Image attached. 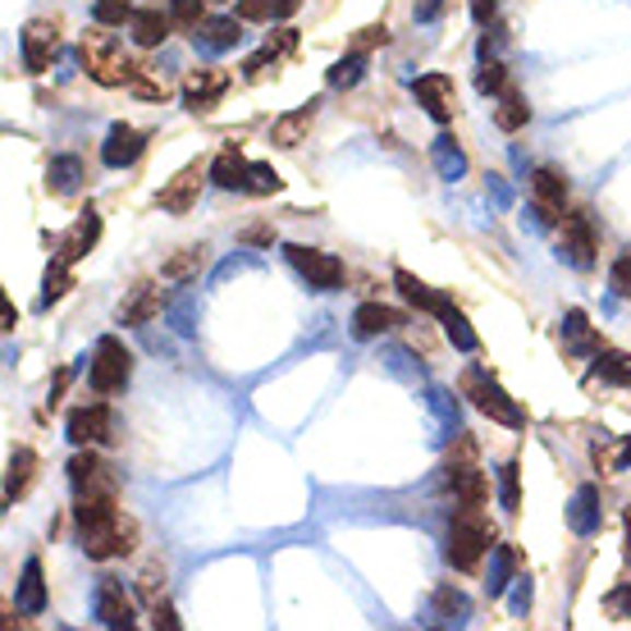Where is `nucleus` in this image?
<instances>
[{
    "label": "nucleus",
    "mask_w": 631,
    "mask_h": 631,
    "mask_svg": "<svg viewBox=\"0 0 631 631\" xmlns=\"http://www.w3.org/2000/svg\"><path fill=\"white\" fill-rule=\"evenodd\" d=\"M243 243H257V247H270V243H274V230H270V224H257V230H247V234H243Z\"/></svg>",
    "instance_id": "obj_54"
},
{
    "label": "nucleus",
    "mask_w": 631,
    "mask_h": 631,
    "mask_svg": "<svg viewBox=\"0 0 631 631\" xmlns=\"http://www.w3.org/2000/svg\"><path fill=\"white\" fill-rule=\"evenodd\" d=\"M92 14H96L101 28H124V23L133 19V5H129V0H96Z\"/></svg>",
    "instance_id": "obj_43"
},
{
    "label": "nucleus",
    "mask_w": 631,
    "mask_h": 631,
    "mask_svg": "<svg viewBox=\"0 0 631 631\" xmlns=\"http://www.w3.org/2000/svg\"><path fill=\"white\" fill-rule=\"evenodd\" d=\"M83 184V161L79 156H50L46 165V188L56 192V197H69V192H79Z\"/></svg>",
    "instance_id": "obj_28"
},
{
    "label": "nucleus",
    "mask_w": 631,
    "mask_h": 631,
    "mask_svg": "<svg viewBox=\"0 0 631 631\" xmlns=\"http://www.w3.org/2000/svg\"><path fill=\"white\" fill-rule=\"evenodd\" d=\"M280 188H284V179H280V170H274V165H266V161L247 165V188H243V192H252V197H270V192H280Z\"/></svg>",
    "instance_id": "obj_41"
},
{
    "label": "nucleus",
    "mask_w": 631,
    "mask_h": 631,
    "mask_svg": "<svg viewBox=\"0 0 631 631\" xmlns=\"http://www.w3.org/2000/svg\"><path fill=\"white\" fill-rule=\"evenodd\" d=\"M243 23H270L274 19V0H238V10H234Z\"/></svg>",
    "instance_id": "obj_44"
},
{
    "label": "nucleus",
    "mask_w": 631,
    "mask_h": 631,
    "mask_svg": "<svg viewBox=\"0 0 631 631\" xmlns=\"http://www.w3.org/2000/svg\"><path fill=\"white\" fill-rule=\"evenodd\" d=\"M129 87H133L138 96H147V101H165V96H170V87H165L161 79H147V69H138V79H133Z\"/></svg>",
    "instance_id": "obj_49"
},
{
    "label": "nucleus",
    "mask_w": 631,
    "mask_h": 631,
    "mask_svg": "<svg viewBox=\"0 0 631 631\" xmlns=\"http://www.w3.org/2000/svg\"><path fill=\"white\" fill-rule=\"evenodd\" d=\"M402 316L394 307H385V302H362L358 312H352V339H381L389 330H398Z\"/></svg>",
    "instance_id": "obj_19"
},
{
    "label": "nucleus",
    "mask_w": 631,
    "mask_h": 631,
    "mask_svg": "<svg viewBox=\"0 0 631 631\" xmlns=\"http://www.w3.org/2000/svg\"><path fill=\"white\" fill-rule=\"evenodd\" d=\"M69 486L73 494H101V490H115V476L110 467L101 463V453H73L69 458Z\"/></svg>",
    "instance_id": "obj_14"
},
{
    "label": "nucleus",
    "mask_w": 631,
    "mask_h": 631,
    "mask_svg": "<svg viewBox=\"0 0 631 631\" xmlns=\"http://www.w3.org/2000/svg\"><path fill=\"white\" fill-rule=\"evenodd\" d=\"M463 394H467V398H471L476 408H481L490 421H499V425H513V431H517V425H526V417H522L517 402L509 398V389L494 385L481 366H467V371H463Z\"/></svg>",
    "instance_id": "obj_4"
},
{
    "label": "nucleus",
    "mask_w": 631,
    "mask_h": 631,
    "mask_svg": "<svg viewBox=\"0 0 631 631\" xmlns=\"http://www.w3.org/2000/svg\"><path fill=\"white\" fill-rule=\"evenodd\" d=\"M142 151H147V133L133 129V124H115V129L106 133V142H101V161H106L110 170H129Z\"/></svg>",
    "instance_id": "obj_15"
},
{
    "label": "nucleus",
    "mask_w": 631,
    "mask_h": 631,
    "mask_svg": "<svg viewBox=\"0 0 631 631\" xmlns=\"http://www.w3.org/2000/svg\"><path fill=\"white\" fill-rule=\"evenodd\" d=\"M431 609H435V618H444V622H467L471 618V604H467V595L458 591V586H440L435 595H431Z\"/></svg>",
    "instance_id": "obj_34"
},
{
    "label": "nucleus",
    "mask_w": 631,
    "mask_h": 631,
    "mask_svg": "<svg viewBox=\"0 0 631 631\" xmlns=\"http://www.w3.org/2000/svg\"><path fill=\"white\" fill-rule=\"evenodd\" d=\"M73 289V274H69V261H50L46 266V274H42V307H56V302L65 297Z\"/></svg>",
    "instance_id": "obj_36"
},
{
    "label": "nucleus",
    "mask_w": 631,
    "mask_h": 631,
    "mask_svg": "<svg viewBox=\"0 0 631 631\" xmlns=\"http://www.w3.org/2000/svg\"><path fill=\"white\" fill-rule=\"evenodd\" d=\"M19 609L23 614H46V582H42V563L28 559L23 563V576H19Z\"/></svg>",
    "instance_id": "obj_29"
},
{
    "label": "nucleus",
    "mask_w": 631,
    "mask_h": 631,
    "mask_svg": "<svg viewBox=\"0 0 631 631\" xmlns=\"http://www.w3.org/2000/svg\"><path fill=\"white\" fill-rule=\"evenodd\" d=\"M65 435H69V444H79V448L106 444V440L115 435V412L106 408V402H87V408H73L69 421H65Z\"/></svg>",
    "instance_id": "obj_7"
},
{
    "label": "nucleus",
    "mask_w": 631,
    "mask_h": 631,
    "mask_svg": "<svg viewBox=\"0 0 631 631\" xmlns=\"http://www.w3.org/2000/svg\"><path fill=\"white\" fill-rule=\"evenodd\" d=\"M412 92H417V101L425 106V115L440 119V124H448L453 110H458V87H453L448 73H425V79L412 83Z\"/></svg>",
    "instance_id": "obj_12"
},
{
    "label": "nucleus",
    "mask_w": 631,
    "mask_h": 631,
    "mask_svg": "<svg viewBox=\"0 0 631 631\" xmlns=\"http://www.w3.org/2000/svg\"><path fill=\"white\" fill-rule=\"evenodd\" d=\"M96 622L115 627V631L133 627V604H129V595H124V586L115 582V576H101V586H96Z\"/></svg>",
    "instance_id": "obj_16"
},
{
    "label": "nucleus",
    "mask_w": 631,
    "mask_h": 631,
    "mask_svg": "<svg viewBox=\"0 0 631 631\" xmlns=\"http://www.w3.org/2000/svg\"><path fill=\"white\" fill-rule=\"evenodd\" d=\"M627 553H631V513H627Z\"/></svg>",
    "instance_id": "obj_58"
},
{
    "label": "nucleus",
    "mask_w": 631,
    "mask_h": 631,
    "mask_svg": "<svg viewBox=\"0 0 631 631\" xmlns=\"http://www.w3.org/2000/svg\"><path fill=\"white\" fill-rule=\"evenodd\" d=\"M476 87H481L486 96H499V92H509V69H503L499 60H481V69H476Z\"/></svg>",
    "instance_id": "obj_42"
},
{
    "label": "nucleus",
    "mask_w": 631,
    "mask_h": 631,
    "mask_svg": "<svg viewBox=\"0 0 631 631\" xmlns=\"http://www.w3.org/2000/svg\"><path fill=\"white\" fill-rule=\"evenodd\" d=\"M513 586H517L513 591V614L522 618L526 609H531V576H513Z\"/></svg>",
    "instance_id": "obj_50"
},
{
    "label": "nucleus",
    "mask_w": 631,
    "mask_h": 631,
    "mask_svg": "<svg viewBox=\"0 0 631 631\" xmlns=\"http://www.w3.org/2000/svg\"><path fill=\"white\" fill-rule=\"evenodd\" d=\"M563 257L576 266V270H591L595 266V252H599V238H595V224L586 211H572L563 215Z\"/></svg>",
    "instance_id": "obj_8"
},
{
    "label": "nucleus",
    "mask_w": 631,
    "mask_h": 631,
    "mask_svg": "<svg viewBox=\"0 0 631 631\" xmlns=\"http://www.w3.org/2000/svg\"><path fill=\"white\" fill-rule=\"evenodd\" d=\"M595 375H599V381H609V385L631 389V352L599 348V352H595Z\"/></svg>",
    "instance_id": "obj_32"
},
{
    "label": "nucleus",
    "mask_w": 631,
    "mask_h": 631,
    "mask_svg": "<svg viewBox=\"0 0 631 631\" xmlns=\"http://www.w3.org/2000/svg\"><path fill=\"white\" fill-rule=\"evenodd\" d=\"M83 69H87V79L101 83V87H124V83L138 79V65L124 56L115 33H87L83 37Z\"/></svg>",
    "instance_id": "obj_2"
},
{
    "label": "nucleus",
    "mask_w": 631,
    "mask_h": 631,
    "mask_svg": "<svg viewBox=\"0 0 631 631\" xmlns=\"http://www.w3.org/2000/svg\"><path fill=\"white\" fill-rule=\"evenodd\" d=\"M170 19L179 33H197L207 23V0H170Z\"/></svg>",
    "instance_id": "obj_40"
},
{
    "label": "nucleus",
    "mask_w": 631,
    "mask_h": 631,
    "mask_svg": "<svg viewBox=\"0 0 631 631\" xmlns=\"http://www.w3.org/2000/svg\"><path fill=\"white\" fill-rule=\"evenodd\" d=\"M394 284H398V293L408 297L417 312H431V316H440V312L448 307V297H444V293H435V289L425 284V280H417L412 270H394Z\"/></svg>",
    "instance_id": "obj_25"
},
{
    "label": "nucleus",
    "mask_w": 631,
    "mask_h": 631,
    "mask_svg": "<svg viewBox=\"0 0 631 631\" xmlns=\"http://www.w3.org/2000/svg\"><path fill=\"white\" fill-rule=\"evenodd\" d=\"M362 73H366V56H362V50H348L343 60L330 65V87H358Z\"/></svg>",
    "instance_id": "obj_39"
},
{
    "label": "nucleus",
    "mask_w": 631,
    "mask_h": 631,
    "mask_svg": "<svg viewBox=\"0 0 631 631\" xmlns=\"http://www.w3.org/2000/svg\"><path fill=\"white\" fill-rule=\"evenodd\" d=\"M618 467H631V440H622V453H618Z\"/></svg>",
    "instance_id": "obj_57"
},
{
    "label": "nucleus",
    "mask_w": 631,
    "mask_h": 631,
    "mask_svg": "<svg viewBox=\"0 0 631 631\" xmlns=\"http://www.w3.org/2000/svg\"><path fill=\"white\" fill-rule=\"evenodd\" d=\"M604 609H609V618L627 622V618H631V582H622L618 591H609V595H604Z\"/></svg>",
    "instance_id": "obj_45"
},
{
    "label": "nucleus",
    "mask_w": 631,
    "mask_h": 631,
    "mask_svg": "<svg viewBox=\"0 0 631 631\" xmlns=\"http://www.w3.org/2000/svg\"><path fill=\"white\" fill-rule=\"evenodd\" d=\"M385 42H389V28H385V23H371V28H362L358 37H352V50H362V56H366V50L385 46Z\"/></svg>",
    "instance_id": "obj_47"
},
{
    "label": "nucleus",
    "mask_w": 631,
    "mask_h": 631,
    "mask_svg": "<svg viewBox=\"0 0 631 631\" xmlns=\"http://www.w3.org/2000/svg\"><path fill=\"white\" fill-rule=\"evenodd\" d=\"M494 549V526L486 522L481 509H463L448 526V540H444V559L458 568V572H476L481 559Z\"/></svg>",
    "instance_id": "obj_1"
},
{
    "label": "nucleus",
    "mask_w": 631,
    "mask_h": 631,
    "mask_svg": "<svg viewBox=\"0 0 631 631\" xmlns=\"http://www.w3.org/2000/svg\"><path fill=\"white\" fill-rule=\"evenodd\" d=\"M151 622H156V627H165V631H179V614H174L170 609V604H151Z\"/></svg>",
    "instance_id": "obj_51"
},
{
    "label": "nucleus",
    "mask_w": 631,
    "mask_h": 631,
    "mask_svg": "<svg viewBox=\"0 0 631 631\" xmlns=\"http://www.w3.org/2000/svg\"><path fill=\"white\" fill-rule=\"evenodd\" d=\"M83 549H87V559H96V563L129 559V553L138 549V522L119 513L106 526H92V531H83Z\"/></svg>",
    "instance_id": "obj_6"
},
{
    "label": "nucleus",
    "mask_w": 631,
    "mask_h": 631,
    "mask_svg": "<svg viewBox=\"0 0 631 631\" xmlns=\"http://www.w3.org/2000/svg\"><path fill=\"white\" fill-rule=\"evenodd\" d=\"M494 10H499V0H471V19H476V23H490Z\"/></svg>",
    "instance_id": "obj_53"
},
{
    "label": "nucleus",
    "mask_w": 631,
    "mask_h": 631,
    "mask_svg": "<svg viewBox=\"0 0 631 631\" xmlns=\"http://www.w3.org/2000/svg\"><path fill=\"white\" fill-rule=\"evenodd\" d=\"M431 161H435V170H440V179H448V184H458L463 174H467V156H463V147H458V138H453V133H440V138H435Z\"/></svg>",
    "instance_id": "obj_26"
},
{
    "label": "nucleus",
    "mask_w": 631,
    "mask_h": 631,
    "mask_svg": "<svg viewBox=\"0 0 631 631\" xmlns=\"http://www.w3.org/2000/svg\"><path fill=\"white\" fill-rule=\"evenodd\" d=\"M129 375H133V352L124 348L115 335H101L96 348H92V362H87V385L92 394H119L124 385H129Z\"/></svg>",
    "instance_id": "obj_3"
},
{
    "label": "nucleus",
    "mask_w": 631,
    "mask_h": 631,
    "mask_svg": "<svg viewBox=\"0 0 631 631\" xmlns=\"http://www.w3.org/2000/svg\"><path fill=\"white\" fill-rule=\"evenodd\" d=\"M563 343L572 348V352H599L595 348V335H591V320H586V312H568L563 316Z\"/></svg>",
    "instance_id": "obj_38"
},
{
    "label": "nucleus",
    "mask_w": 631,
    "mask_h": 631,
    "mask_svg": "<svg viewBox=\"0 0 631 631\" xmlns=\"http://www.w3.org/2000/svg\"><path fill=\"white\" fill-rule=\"evenodd\" d=\"M599 522H604V509H599V486H582L572 494L568 503V526L576 536H595L599 531Z\"/></svg>",
    "instance_id": "obj_20"
},
{
    "label": "nucleus",
    "mask_w": 631,
    "mask_h": 631,
    "mask_svg": "<svg viewBox=\"0 0 631 631\" xmlns=\"http://www.w3.org/2000/svg\"><path fill=\"white\" fill-rule=\"evenodd\" d=\"M211 184L224 188V192H243L247 188V161L238 156V151H220V156L211 161Z\"/></svg>",
    "instance_id": "obj_27"
},
{
    "label": "nucleus",
    "mask_w": 631,
    "mask_h": 631,
    "mask_svg": "<svg viewBox=\"0 0 631 631\" xmlns=\"http://www.w3.org/2000/svg\"><path fill=\"white\" fill-rule=\"evenodd\" d=\"M161 307H165V293L156 284H138L129 302H119V325H147L161 316Z\"/></svg>",
    "instance_id": "obj_22"
},
{
    "label": "nucleus",
    "mask_w": 631,
    "mask_h": 631,
    "mask_svg": "<svg viewBox=\"0 0 631 631\" xmlns=\"http://www.w3.org/2000/svg\"><path fill=\"white\" fill-rule=\"evenodd\" d=\"M526 119H531V106H526V96L517 92V87H509V92H499V106H494V124L503 133H517V129H526Z\"/></svg>",
    "instance_id": "obj_31"
},
{
    "label": "nucleus",
    "mask_w": 631,
    "mask_h": 631,
    "mask_svg": "<svg viewBox=\"0 0 631 631\" xmlns=\"http://www.w3.org/2000/svg\"><path fill=\"white\" fill-rule=\"evenodd\" d=\"M284 257H289V266L302 274V280H307V289H316V293H330V289L343 284V261L335 257V252H320V247H307V243H289Z\"/></svg>",
    "instance_id": "obj_5"
},
{
    "label": "nucleus",
    "mask_w": 631,
    "mask_h": 631,
    "mask_svg": "<svg viewBox=\"0 0 631 631\" xmlns=\"http://www.w3.org/2000/svg\"><path fill=\"white\" fill-rule=\"evenodd\" d=\"M33 481H37V453L28 448V444H19L14 453H10V471H5V499L14 503V499H23L33 490Z\"/></svg>",
    "instance_id": "obj_24"
},
{
    "label": "nucleus",
    "mask_w": 631,
    "mask_h": 631,
    "mask_svg": "<svg viewBox=\"0 0 631 631\" xmlns=\"http://www.w3.org/2000/svg\"><path fill=\"white\" fill-rule=\"evenodd\" d=\"M207 174H211V170H201V165H184V170L161 188L156 207L170 211V215H188V211L197 207V192H201V179H207Z\"/></svg>",
    "instance_id": "obj_10"
},
{
    "label": "nucleus",
    "mask_w": 631,
    "mask_h": 631,
    "mask_svg": "<svg viewBox=\"0 0 631 631\" xmlns=\"http://www.w3.org/2000/svg\"><path fill=\"white\" fill-rule=\"evenodd\" d=\"M499 509L503 513H522V467L517 463H503L499 467Z\"/></svg>",
    "instance_id": "obj_37"
},
{
    "label": "nucleus",
    "mask_w": 631,
    "mask_h": 631,
    "mask_svg": "<svg viewBox=\"0 0 631 631\" xmlns=\"http://www.w3.org/2000/svg\"><path fill=\"white\" fill-rule=\"evenodd\" d=\"M129 33H133L138 46H161V42L174 33V19H170V10H161V5H147V10H133Z\"/></svg>",
    "instance_id": "obj_23"
},
{
    "label": "nucleus",
    "mask_w": 631,
    "mask_h": 631,
    "mask_svg": "<svg viewBox=\"0 0 631 631\" xmlns=\"http://www.w3.org/2000/svg\"><path fill=\"white\" fill-rule=\"evenodd\" d=\"M513 568H517V549H513V545H494V549H490V576H486L490 599H499L503 591L513 586Z\"/></svg>",
    "instance_id": "obj_30"
},
{
    "label": "nucleus",
    "mask_w": 631,
    "mask_h": 631,
    "mask_svg": "<svg viewBox=\"0 0 631 631\" xmlns=\"http://www.w3.org/2000/svg\"><path fill=\"white\" fill-rule=\"evenodd\" d=\"M316 106H320V101H307V106H297V110L280 115V119L270 124V142H274V147H297V142H307L312 119H316Z\"/></svg>",
    "instance_id": "obj_21"
},
{
    "label": "nucleus",
    "mask_w": 631,
    "mask_h": 631,
    "mask_svg": "<svg viewBox=\"0 0 631 631\" xmlns=\"http://www.w3.org/2000/svg\"><path fill=\"white\" fill-rule=\"evenodd\" d=\"M609 284H614V293H618V297H631V252H622V257L614 261V270H609Z\"/></svg>",
    "instance_id": "obj_46"
},
{
    "label": "nucleus",
    "mask_w": 631,
    "mask_h": 631,
    "mask_svg": "<svg viewBox=\"0 0 631 631\" xmlns=\"http://www.w3.org/2000/svg\"><path fill=\"white\" fill-rule=\"evenodd\" d=\"M224 92H230V73L224 69H192L184 79V101L192 115H211Z\"/></svg>",
    "instance_id": "obj_9"
},
{
    "label": "nucleus",
    "mask_w": 631,
    "mask_h": 631,
    "mask_svg": "<svg viewBox=\"0 0 631 631\" xmlns=\"http://www.w3.org/2000/svg\"><path fill=\"white\" fill-rule=\"evenodd\" d=\"M19 325V312H14V302H5V330H14Z\"/></svg>",
    "instance_id": "obj_56"
},
{
    "label": "nucleus",
    "mask_w": 631,
    "mask_h": 631,
    "mask_svg": "<svg viewBox=\"0 0 631 631\" xmlns=\"http://www.w3.org/2000/svg\"><path fill=\"white\" fill-rule=\"evenodd\" d=\"M96 238H101V215L87 207L79 220L69 224V234L56 243V257H60V261H69V266H73V261H83L87 252L96 247Z\"/></svg>",
    "instance_id": "obj_17"
},
{
    "label": "nucleus",
    "mask_w": 631,
    "mask_h": 631,
    "mask_svg": "<svg viewBox=\"0 0 631 631\" xmlns=\"http://www.w3.org/2000/svg\"><path fill=\"white\" fill-rule=\"evenodd\" d=\"M440 325H444L448 343L458 348V352H476V348H481V339H476V330H471V325H467V316H463L458 307H453V302H448V307L440 312Z\"/></svg>",
    "instance_id": "obj_33"
},
{
    "label": "nucleus",
    "mask_w": 631,
    "mask_h": 631,
    "mask_svg": "<svg viewBox=\"0 0 631 631\" xmlns=\"http://www.w3.org/2000/svg\"><path fill=\"white\" fill-rule=\"evenodd\" d=\"M56 50H60V28H56V23L33 19L28 28H23V69H28V73H42L50 60H56Z\"/></svg>",
    "instance_id": "obj_13"
},
{
    "label": "nucleus",
    "mask_w": 631,
    "mask_h": 631,
    "mask_svg": "<svg viewBox=\"0 0 631 631\" xmlns=\"http://www.w3.org/2000/svg\"><path fill=\"white\" fill-rule=\"evenodd\" d=\"M161 586H165V568H156V563H151V568L138 576V591H142L151 604H156V599H161Z\"/></svg>",
    "instance_id": "obj_48"
},
{
    "label": "nucleus",
    "mask_w": 631,
    "mask_h": 631,
    "mask_svg": "<svg viewBox=\"0 0 631 631\" xmlns=\"http://www.w3.org/2000/svg\"><path fill=\"white\" fill-rule=\"evenodd\" d=\"M243 37V19L230 14V19H207L201 28L192 33V46L197 50H207V56H220V50H234Z\"/></svg>",
    "instance_id": "obj_18"
},
{
    "label": "nucleus",
    "mask_w": 631,
    "mask_h": 631,
    "mask_svg": "<svg viewBox=\"0 0 631 631\" xmlns=\"http://www.w3.org/2000/svg\"><path fill=\"white\" fill-rule=\"evenodd\" d=\"M440 10H444V0H417V5H412L417 23H435V19H440Z\"/></svg>",
    "instance_id": "obj_52"
},
{
    "label": "nucleus",
    "mask_w": 631,
    "mask_h": 631,
    "mask_svg": "<svg viewBox=\"0 0 631 631\" xmlns=\"http://www.w3.org/2000/svg\"><path fill=\"white\" fill-rule=\"evenodd\" d=\"M201 261H207V247H179V252H174V257L161 266V280L184 284V280H192V274L201 270Z\"/></svg>",
    "instance_id": "obj_35"
},
{
    "label": "nucleus",
    "mask_w": 631,
    "mask_h": 631,
    "mask_svg": "<svg viewBox=\"0 0 631 631\" xmlns=\"http://www.w3.org/2000/svg\"><path fill=\"white\" fill-rule=\"evenodd\" d=\"M297 5H302V0H274V19H289Z\"/></svg>",
    "instance_id": "obj_55"
},
{
    "label": "nucleus",
    "mask_w": 631,
    "mask_h": 631,
    "mask_svg": "<svg viewBox=\"0 0 631 631\" xmlns=\"http://www.w3.org/2000/svg\"><path fill=\"white\" fill-rule=\"evenodd\" d=\"M531 192H536V215L540 224H563V197H568V179L559 170L540 165L531 174Z\"/></svg>",
    "instance_id": "obj_11"
}]
</instances>
